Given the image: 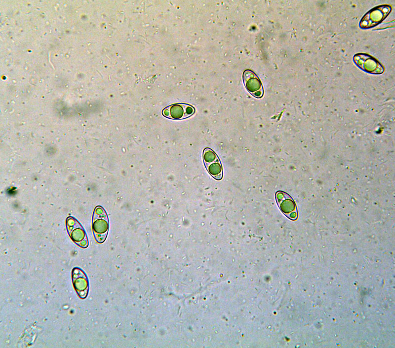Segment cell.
I'll list each match as a JSON object with an SVG mask.
<instances>
[{
	"label": "cell",
	"mask_w": 395,
	"mask_h": 348,
	"mask_svg": "<svg viewBox=\"0 0 395 348\" xmlns=\"http://www.w3.org/2000/svg\"><path fill=\"white\" fill-rule=\"evenodd\" d=\"M391 8L389 5H381L373 8L362 18L359 25L362 28L372 27L383 21L388 15Z\"/></svg>",
	"instance_id": "4"
},
{
	"label": "cell",
	"mask_w": 395,
	"mask_h": 348,
	"mask_svg": "<svg viewBox=\"0 0 395 348\" xmlns=\"http://www.w3.org/2000/svg\"><path fill=\"white\" fill-rule=\"evenodd\" d=\"M203 159L209 174L215 179L221 180L223 177V169L215 152L209 148H205L203 151Z\"/></svg>",
	"instance_id": "3"
},
{
	"label": "cell",
	"mask_w": 395,
	"mask_h": 348,
	"mask_svg": "<svg viewBox=\"0 0 395 348\" xmlns=\"http://www.w3.org/2000/svg\"><path fill=\"white\" fill-rule=\"evenodd\" d=\"M92 229L95 240L99 243H103L108 234L109 220L104 209L97 206L95 208L92 217Z\"/></svg>",
	"instance_id": "1"
},
{
	"label": "cell",
	"mask_w": 395,
	"mask_h": 348,
	"mask_svg": "<svg viewBox=\"0 0 395 348\" xmlns=\"http://www.w3.org/2000/svg\"><path fill=\"white\" fill-rule=\"evenodd\" d=\"M66 226L73 241L79 246L86 248L88 245L87 235L79 222L73 217H68L66 220Z\"/></svg>",
	"instance_id": "2"
},
{
	"label": "cell",
	"mask_w": 395,
	"mask_h": 348,
	"mask_svg": "<svg viewBox=\"0 0 395 348\" xmlns=\"http://www.w3.org/2000/svg\"><path fill=\"white\" fill-rule=\"evenodd\" d=\"M277 204L281 212L289 219L295 220L298 212L295 202L287 193L278 191L275 194Z\"/></svg>",
	"instance_id": "5"
},
{
	"label": "cell",
	"mask_w": 395,
	"mask_h": 348,
	"mask_svg": "<svg viewBox=\"0 0 395 348\" xmlns=\"http://www.w3.org/2000/svg\"><path fill=\"white\" fill-rule=\"evenodd\" d=\"M354 60L360 69L366 72L380 74L384 71L382 66L374 58L365 54L355 55Z\"/></svg>",
	"instance_id": "8"
},
{
	"label": "cell",
	"mask_w": 395,
	"mask_h": 348,
	"mask_svg": "<svg viewBox=\"0 0 395 348\" xmlns=\"http://www.w3.org/2000/svg\"><path fill=\"white\" fill-rule=\"evenodd\" d=\"M195 108L188 104L184 103L175 104L164 108L162 115L169 119L181 120L188 118L194 114Z\"/></svg>",
	"instance_id": "6"
},
{
	"label": "cell",
	"mask_w": 395,
	"mask_h": 348,
	"mask_svg": "<svg viewBox=\"0 0 395 348\" xmlns=\"http://www.w3.org/2000/svg\"><path fill=\"white\" fill-rule=\"evenodd\" d=\"M242 78L247 91L257 98L262 97L264 90L262 83L253 71L250 70H245L243 72Z\"/></svg>",
	"instance_id": "7"
},
{
	"label": "cell",
	"mask_w": 395,
	"mask_h": 348,
	"mask_svg": "<svg viewBox=\"0 0 395 348\" xmlns=\"http://www.w3.org/2000/svg\"><path fill=\"white\" fill-rule=\"evenodd\" d=\"M74 287L81 298H85L88 293V282L86 275L79 268H75L72 271Z\"/></svg>",
	"instance_id": "9"
}]
</instances>
